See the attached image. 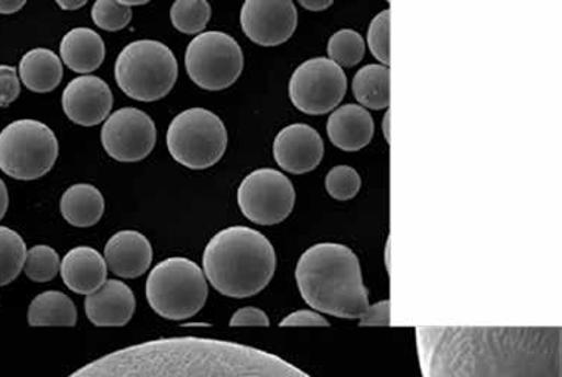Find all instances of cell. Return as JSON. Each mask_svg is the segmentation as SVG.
I'll use <instances>...</instances> for the list:
<instances>
[{
	"label": "cell",
	"instance_id": "f35d334b",
	"mask_svg": "<svg viewBox=\"0 0 562 377\" xmlns=\"http://www.w3.org/2000/svg\"><path fill=\"white\" fill-rule=\"evenodd\" d=\"M86 0H58L57 5L64 11H77L86 5Z\"/></svg>",
	"mask_w": 562,
	"mask_h": 377
},
{
	"label": "cell",
	"instance_id": "ffe728a7",
	"mask_svg": "<svg viewBox=\"0 0 562 377\" xmlns=\"http://www.w3.org/2000/svg\"><path fill=\"white\" fill-rule=\"evenodd\" d=\"M59 54H61V61L71 71L89 76L104 62L106 47L104 38L95 30L77 27L63 37Z\"/></svg>",
	"mask_w": 562,
	"mask_h": 377
},
{
	"label": "cell",
	"instance_id": "f546056e",
	"mask_svg": "<svg viewBox=\"0 0 562 377\" xmlns=\"http://www.w3.org/2000/svg\"><path fill=\"white\" fill-rule=\"evenodd\" d=\"M360 175L350 165L334 167L325 179L326 192L337 201L353 199L360 191Z\"/></svg>",
	"mask_w": 562,
	"mask_h": 377
},
{
	"label": "cell",
	"instance_id": "277c9868",
	"mask_svg": "<svg viewBox=\"0 0 562 377\" xmlns=\"http://www.w3.org/2000/svg\"><path fill=\"white\" fill-rule=\"evenodd\" d=\"M277 252L263 233L246 226L214 235L203 255V272L218 294L251 298L272 282Z\"/></svg>",
	"mask_w": 562,
	"mask_h": 377
},
{
	"label": "cell",
	"instance_id": "603a6c76",
	"mask_svg": "<svg viewBox=\"0 0 562 377\" xmlns=\"http://www.w3.org/2000/svg\"><path fill=\"white\" fill-rule=\"evenodd\" d=\"M27 321L33 328H41V325L72 328L77 323V308L68 295L59 290H46L30 302Z\"/></svg>",
	"mask_w": 562,
	"mask_h": 377
},
{
	"label": "cell",
	"instance_id": "ab89813d",
	"mask_svg": "<svg viewBox=\"0 0 562 377\" xmlns=\"http://www.w3.org/2000/svg\"><path fill=\"white\" fill-rule=\"evenodd\" d=\"M120 3H122L123 7L131 8L132 7H140V5H147L148 0H119Z\"/></svg>",
	"mask_w": 562,
	"mask_h": 377
},
{
	"label": "cell",
	"instance_id": "d4e9b609",
	"mask_svg": "<svg viewBox=\"0 0 562 377\" xmlns=\"http://www.w3.org/2000/svg\"><path fill=\"white\" fill-rule=\"evenodd\" d=\"M27 245L20 233L0 226V286L10 285L24 270Z\"/></svg>",
	"mask_w": 562,
	"mask_h": 377
},
{
	"label": "cell",
	"instance_id": "1f68e13d",
	"mask_svg": "<svg viewBox=\"0 0 562 377\" xmlns=\"http://www.w3.org/2000/svg\"><path fill=\"white\" fill-rule=\"evenodd\" d=\"M21 80L19 71L11 66H0V108H8L19 100Z\"/></svg>",
	"mask_w": 562,
	"mask_h": 377
},
{
	"label": "cell",
	"instance_id": "7402d4cb",
	"mask_svg": "<svg viewBox=\"0 0 562 377\" xmlns=\"http://www.w3.org/2000/svg\"><path fill=\"white\" fill-rule=\"evenodd\" d=\"M59 209L71 226L86 229L100 222L105 212V199L93 184L77 183L64 192Z\"/></svg>",
	"mask_w": 562,
	"mask_h": 377
},
{
	"label": "cell",
	"instance_id": "d6a6232c",
	"mask_svg": "<svg viewBox=\"0 0 562 377\" xmlns=\"http://www.w3.org/2000/svg\"><path fill=\"white\" fill-rule=\"evenodd\" d=\"M270 320L260 308L244 307L234 312L229 321L231 328H268Z\"/></svg>",
	"mask_w": 562,
	"mask_h": 377
},
{
	"label": "cell",
	"instance_id": "5bb4252c",
	"mask_svg": "<svg viewBox=\"0 0 562 377\" xmlns=\"http://www.w3.org/2000/svg\"><path fill=\"white\" fill-rule=\"evenodd\" d=\"M63 110L68 119L83 127L104 123L113 110L114 96L106 81L97 76H80L63 92Z\"/></svg>",
	"mask_w": 562,
	"mask_h": 377
},
{
	"label": "cell",
	"instance_id": "ac0fdd59",
	"mask_svg": "<svg viewBox=\"0 0 562 377\" xmlns=\"http://www.w3.org/2000/svg\"><path fill=\"white\" fill-rule=\"evenodd\" d=\"M375 130L372 115L363 106L347 104L338 106L329 115L326 133L334 147L346 152H358L371 144Z\"/></svg>",
	"mask_w": 562,
	"mask_h": 377
},
{
	"label": "cell",
	"instance_id": "cb8c5ba5",
	"mask_svg": "<svg viewBox=\"0 0 562 377\" xmlns=\"http://www.w3.org/2000/svg\"><path fill=\"white\" fill-rule=\"evenodd\" d=\"M353 93L364 110H385L390 105V68L369 64L356 72Z\"/></svg>",
	"mask_w": 562,
	"mask_h": 377
},
{
	"label": "cell",
	"instance_id": "d590c367",
	"mask_svg": "<svg viewBox=\"0 0 562 377\" xmlns=\"http://www.w3.org/2000/svg\"><path fill=\"white\" fill-rule=\"evenodd\" d=\"M24 7V0H0V14H16V12L23 10Z\"/></svg>",
	"mask_w": 562,
	"mask_h": 377
},
{
	"label": "cell",
	"instance_id": "74e56055",
	"mask_svg": "<svg viewBox=\"0 0 562 377\" xmlns=\"http://www.w3.org/2000/svg\"><path fill=\"white\" fill-rule=\"evenodd\" d=\"M8 207H10V194H8L5 182L0 179V220L5 217Z\"/></svg>",
	"mask_w": 562,
	"mask_h": 377
},
{
	"label": "cell",
	"instance_id": "8fae6325",
	"mask_svg": "<svg viewBox=\"0 0 562 377\" xmlns=\"http://www.w3.org/2000/svg\"><path fill=\"white\" fill-rule=\"evenodd\" d=\"M289 92L291 102L302 113L328 114L345 100L347 76L331 59L312 58L295 68Z\"/></svg>",
	"mask_w": 562,
	"mask_h": 377
},
{
	"label": "cell",
	"instance_id": "ba28073f",
	"mask_svg": "<svg viewBox=\"0 0 562 377\" xmlns=\"http://www.w3.org/2000/svg\"><path fill=\"white\" fill-rule=\"evenodd\" d=\"M166 141L171 158L180 165L205 170L216 165L225 156L227 130L213 111L190 108L171 119Z\"/></svg>",
	"mask_w": 562,
	"mask_h": 377
},
{
	"label": "cell",
	"instance_id": "3957f363",
	"mask_svg": "<svg viewBox=\"0 0 562 377\" xmlns=\"http://www.w3.org/2000/svg\"><path fill=\"white\" fill-rule=\"evenodd\" d=\"M295 281L307 306L324 315L360 321L371 307L358 255L341 243L308 248L300 256Z\"/></svg>",
	"mask_w": 562,
	"mask_h": 377
},
{
	"label": "cell",
	"instance_id": "9c48e42d",
	"mask_svg": "<svg viewBox=\"0 0 562 377\" xmlns=\"http://www.w3.org/2000/svg\"><path fill=\"white\" fill-rule=\"evenodd\" d=\"M184 68L199 88L210 92L225 90L243 75L241 46L227 33H201L187 47Z\"/></svg>",
	"mask_w": 562,
	"mask_h": 377
},
{
	"label": "cell",
	"instance_id": "d6986e66",
	"mask_svg": "<svg viewBox=\"0 0 562 377\" xmlns=\"http://www.w3.org/2000/svg\"><path fill=\"white\" fill-rule=\"evenodd\" d=\"M59 273L71 293L88 297L104 285L109 267L95 248L77 247L64 256Z\"/></svg>",
	"mask_w": 562,
	"mask_h": 377
},
{
	"label": "cell",
	"instance_id": "52a82bcc",
	"mask_svg": "<svg viewBox=\"0 0 562 377\" xmlns=\"http://www.w3.org/2000/svg\"><path fill=\"white\" fill-rule=\"evenodd\" d=\"M58 156L53 128L37 119H16L0 132V170L12 179H42L54 169Z\"/></svg>",
	"mask_w": 562,
	"mask_h": 377
},
{
	"label": "cell",
	"instance_id": "30bf717a",
	"mask_svg": "<svg viewBox=\"0 0 562 377\" xmlns=\"http://www.w3.org/2000/svg\"><path fill=\"white\" fill-rule=\"evenodd\" d=\"M293 182L281 171L259 169L239 184L237 201L244 217L260 226L286 220L295 205Z\"/></svg>",
	"mask_w": 562,
	"mask_h": 377
},
{
	"label": "cell",
	"instance_id": "7a4b0ae2",
	"mask_svg": "<svg viewBox=\"0 0 562 377\" xmlns=\"http://www.w3.org/2000/svg\"><path fill=\"white\" fill-rule=\"evenodd\" d=\"M68 377H311L251 346L209 338H166L105 355Z\"/></svg>",
	"mask_w": 562,
	"mask_h": 377
},
{
	"label": "cell",
	"instance_id": "44dd1931",
	"mask_svg": "<svg viewBox=\"0 0 562 377\" xmlns=\"http://www.w3.org/2000/svg\"><path fill=\"white\" fill-rule=\"evenodd\" d=\"M19 76L21 83L34 93L54 92L63 81V61L54 50L36 47L21 58Z\"/></svg>",
	"mask_w": 562,
	"mask_h": 377
},
{
	"label": "cell",
	"instance_id": "484cf974",
	"mask_svg": "<svg viewBox=\"0 0 562 377\" xmlns=\"http://www.w3.org/2000/svg\"><path fill=\"white\" fill-rule=\"evenodd\" d=\"M212 19V5L207 0H178L170 8L173 27L183 34H201Z\"/></svg>",
	"mask_w": 562,
	"mask_h": 377
},
{
	"label": "cell",
	"instance_id": "6da1fadb",
	"mask_svg": "<svg viewBox=\"0 0 562 377\" xmlns=\"http://www.w3.org/2000/svg\"><path fill=\"white\" fill-rule=\"evenodd\" d=\"M558 328L416 329L424 377H561Z\"/></svg>",
	"mask_w": 562,
	"mask_h": 377
},
{
	"label": "cell",
	"instance_id": "4fadbf2b",
	"mask_svg": "<svg viewBox=\"0 0 562 377\" xmlns=\"http://www.w3.org/2000/svg\"><path fill=\"white\" fill-rule=\"evenodd\" d=\"M299 12L293 0H247L241 8L243 32L260 46H279L297 30Z\"/></svg>",
	"mask_w": 562,
	"mask_h": 377
},
{
	"label": "cell",
	"instance_id": "836d02e7",
	"mask_svg": "<svg viewBox=\"0 0 562 377\" xmlns=\"http://www.w3.org/2000/svg\"><path fill=\"white\" fill-rule=\"evenodd\" d=\"M281 328H329V321L321 316L319 312L311 310H300L291 312L279 323Z\"/></svg>",
	"mask_w": 562,
	"mask_h": 377
},
{
	"label": "cell",
	"instance_id": "7c38bea8",
	"mask_svg": "<svg viewBox=\"0 0 562 377\" xmlns=\"http://www.w3.org/2000/svg\"><path fill=\"white\" fill-rule=\"evenodd\" d=\"M101 141L105 152L115 161H143L156 148V123L143 110L120 108L105 119Z\"/></svg>",
	"mask_w": 562,
	"mask_h": 377
},
{
	"label": "cell",
	"instance_id": "4316f807",
	"mask_svg": "<svg viewBox=\"0 0 562 377\" xmlns=\"http://www.w3.org/2000/svg\"><path fill=\"white\" fill-rule=\"evenodd\" d=\"M364 38L351 28L338 30L328 41V55L338 67L351 68L358 66L364 57Z\"/></svg>",
	"mask_w": 562,
	"mask_h": 377
},
{
	"label": "cell",
	"instance_id": "8992f818",
	"mask_svg": "<svg viewBox=\"0 0 562 377\" xmlns=\"http://www.w3.org/2000/svg\"><path fill=\"white\" fill-rule=\"evenodd\" d=\"M209 297V282L192 260L171 256L158 263L147 278L149 307L171 321L190 320L203 310Z\"/></svg>",
	"mask_w": 562,
	"mask_h": 377
},
{
	"label": "cell",
	"instance_id": "9a60e30c",
	"mask_svg": "<svg viewBox=\"0 0 562 377\" xmlns=\"http://www.w3.org/2000/svg\"><path fill=\"white\" fill-rule=\"evenodd\" d=\"M324 153V140L319 133L307 124H291L274 137V161L291 174L311 173L321 164Z\"/></svg>",
	"mask_w": 562,
	"mask_h": 377
},
{
	"label": "cell",
	"instance_id": "e0dca14e",
	"mask_svg": "<svg viewBox=\"0 0 562 377\" xmlns=\"http://www.w3.org/2000/svg\"><path fill=\"white\" fill-rule=\"evenodd\" d=\"M153 256L151 242L136 230H122L111 236L104 250L106 267L122 278L143 276L151 267Z\"/></svg>",
	"mask_w": 562,
	"mask_h": 377
},
{
	"label": "cell",
	"instance_id": "2e32d148",
	"mask_svg": "<svg viewBox=\"0 0 562 377\" xmlns=\"http://www.w3.org/2000/svg\"><path fill=\"white\" fill-rule=\"evenodd\" d=\"M136 298L126 283L111 278L97 293L85 299V311L90 323L98 328H122L132 320Z\"/></svg>",
	"mask_w": 562,
	"mask_h": 377
},
{
	"label": "cell",
	"instance_id": "5b68a950",
	"mask_svg": "<svg viewBox=\"0 0 562 377\" xmlns=\"http://www.w3.org/2000/svg\"><path fill=\"white\" fill-rule=\"evenodd\" d=\"M114 77L131 100L156 102L173 90L179 64L169 46L158 41H136L123 47L114 64Z\"/></svg>",
	"mask_w": 562,
	"mask_h": 377
},
{
	"label": "cell",
	"instance_id": "4dcf8cb0",
	"mask_svg": "<svg viewBox=\"0 0 562 377\" xmlns=\"http://www.w3.org/2000/svg\"><path fill=\"white\" fill-rule=\"evenodd\" d=\"M368 45L373 57L379 59L381 66L390 64V11H381L373 16L368 30Z\"/></svg>",
	"mask_w": 562,
	"mask_h": 377
},
{
	"label": "cell",
	"instance_id": "e575fe53",
	"mask_svg": "<svg viewBox=\"0 0 562 377\" xmlns=\"http://www.w3.org/2000/svg\"><path fill=\"white\" fill-rule=\"evenodd\" d=\"M390 323H392V320H390L389 299H385V301L371 304L367 316H364L363 319L359 321L360 325H380V328L390 325Z\"/></svg>",
	"mask_w": 562,
	"mask_h": 377
},
{
	"label": "cell",
	"instance_id": "60d3db41",
	"mask_svg": "<svg viewBox=\"0 0 562 377\" xmlns=\"http://www.w3.org/2000/svg\"><path fill=\"white\" fill-rule=\"evenodd\" d=\"M389 119H390V113L385 114L384 117V136L385 139H390V133H389Z\"/></svg>",
	"mask_w": 562,
	"mask_h": 377
},
{
	"label": "cell",
	"instance_id": "8d00e7d4",
	"mask_svg": "<svg viewBox=\"0 0 562 377\" xmlns=\"http://www.w3.org/2000/svg\"><path fill=\"white\" fill-rule=\"evenodd\" d=\"M333 0H300V5L313 12L328 10L329 7H333Z\"/></svg>",
	"mask_w": 562,
	"mask_h": 377
},
{
	"label": "cell",
	"instance_id": "f1b7e54d",
	"mask_svg": "<svg viewBox=\"0 0 562 377\" xmlns=\"http://www.w3.org/2000/svg\"><path fill=\"white\" fill-rule=\"evenodd\" d=\"M90 14L97 27L105 32H119L126 28L132 21L131 8L123 7L122 3L113 0H97Z\"/></svg>",
	"mask_w": 562,
	"mask_h": 377
},
{
	"label": "cell",
	"instance_id": "83f0119b",
	"mask_svg": "<svg viewBox=\"0 0 562 377\" xmlns=\"http://www.w3.org/2000/svg\"><path fill=\"white\" fill-rule=\"evenodd\" d=\"M61 269L58 252L48 245H36L27 251L24 273L30 281L46 283L54 281Z\"/></svg>",
	"mask_w": 562,
	"mask_h": 377
}]
</instances>
